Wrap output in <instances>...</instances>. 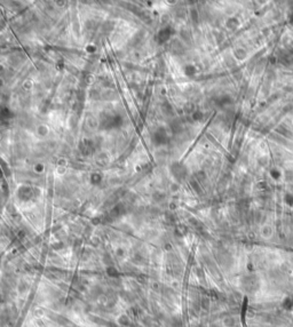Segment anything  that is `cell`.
Instances as JSON below:
<instances>
[{
    "instance_id": "1",
    "label": "cell",
    "mask_w": 293,
    "mask_h": 327,
    "mask_svg": "<svg viewBox=\"0 0 293 327\" xmlns=\"http://www.w3.org/2000/svg\"><path fill=\"white\" fill-rule=\"evenodd\" d=\"M260 233H261V236H262V238L269 239V238H272V234H274V228H272V225H268V224H267V225H263L260 230Z\"/></svg>"
},
{
    "instance_id": "2",
    "label": "cell",
    "mask_w": 293,
    "mask_h": 327,
    "mask_svg": "<svg viewBox=\"0 0 293 327\" xmlns=\"http://www.w3.org/2000/svg\"><path fill=\"white\" fill-rule=\"evenodd\" d=\"M222 326L223 327H236L237 326V320L233 316H227L224 317L222 320Z\"/></svg>"
},
{
    "instance_id": "3",
    "label": "cell",
    "mask_w": 293,
    "mask_h": 327,
    "mask_svg": "<svg viewBox=\"0 0 293 327\" xmlns=\"http://www.w3.org/2000/svg\"><path fill=\"white\" fill-rule=\"evenodd\" d=\"M235 57L238 61H243L247 57V52L244 48H237L235 50Z\"/></svg>"
},
{
    "instance_id": "4",
    "label": "cell",
    "mask_w": 293,
    "mask_h": 327,
    "mask_svg": "<svg viewBox=\"0 0 293 327\" xmlns=\"http://www.w3.org/2000/svg\"><path fill=\"white\" fill-rule=\"evenodd\" d=\"M238 20H236V18H233V17H231V18H229L228 20V22H227V27H229V29H233V30H235L236 27H238Z\"/></svg>"
},
{
    "instance_id": "5",
    "label": "cell",
    "mask_w": 293,
    "mask_h": 327,
    "mask_svg": "<svg viewBox=\"0 0 293 327\" xmlns=\"http://www.w3.org/2000/svg\"><path fill=\"white\" fill-rule=\"evenodd\" d=\"M284 176H285V180L288 181V182H291L293 180V172L292 170H285Z\"/></svg>"
}]
</instances>
